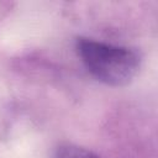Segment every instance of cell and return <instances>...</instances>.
I'll return each mask as SVG.
<instances>
[{
	"mask_svg": "<svg viewBox=\"0 0 158 158\" xmlns=\"http://www.w3.org/2000/svg\"><path fill=\"white\" fill-rule=\"evenodd\" d=\"M75 51L88 72L110 86L127 85L141 67L138 51L86 37L75 40Z\"/></svg>",
	"mask_w": 158,
	"mask_h": 158,
	"instance_id": "cell-1",
	"label": "cell"
},
{
	"mask_svg": "<svg viewBox=\"0 0 158 158\" xmlns=\"http://www.w3.org/2000/svg\"><path fill=\"white\" fill-rule=\"evenodd\" d=\"M52 158H99L93 151L74 144V143H60L53 153Z\"/></svg>",
	"mask_w": 158,
	"mask_h": 158,
	"instance_id": "cell-2",
	"label": "cell"
}]
</instances>
